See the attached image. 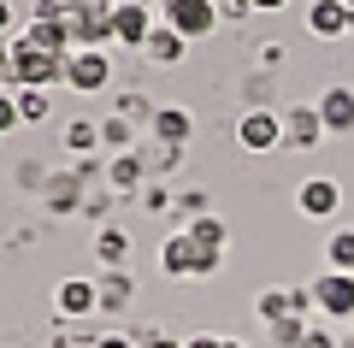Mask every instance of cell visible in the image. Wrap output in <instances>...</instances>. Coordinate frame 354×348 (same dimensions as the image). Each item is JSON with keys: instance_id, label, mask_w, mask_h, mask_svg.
<instances>
[{"instance_id": "obj_1", "label": "cell", "mask_w": 354, "mask_h": 348, "mask_svg": "<svg viewBox=\"0 0 354 348\" xmlns=\"http://www.w3.org/2000/svg\"><path fill=\"white\" fill-rule=\"evenodd\" d=\"M218 260H225V254L201 248L189 230H177V237H165V242H160V272H165V277H213V272H218Z\"/></svg>"}, {"instance_id": "obj_2", "label": "cell", "mask_w": 354, "mask_h": 348, "mask_svg": "<svg viewBox=\"0 0 354 348\" xmlns=\"http://www.w3.org/2000/svg\"><path fill=\"white\" fill-rule=\"evenodd\" d=\"M65 36H71V53L113 48V0H106V6H83V0H77L71 12H65Z\"/></svg>"}, {"instance_id": "obj_3", "label": "cell", "mask_w": 354, "mask_h": 348, "mask_svg": "<svg viewBox=\"0 0 354 348\" xmlns=\"http://www.w3.org/2000/svg\"><path fill=\"white\" fill-rule=\"evenodd\" d=\"M236 148H242V154H272V148H283V112L248 107V112L236 118Z\"/></svg>"}, {"instance_id": "obj_4", "label": "cell", "mask_w": 354, "mask_h": 348, "mask_svg": "<svg viewBox=\"0 0 354 348\" xmlns=\"http://www.w3.org/2000/svg\"><path fill=\"white\" fill-rule=\"evenodd\" d=\"M53 83H65V59L36 53L12 36V89H53Z\"/></svg>"}, {"instance_id": "obj_5", "label": "cell", "mask_w": 354, "mask_h": 348, "mask_svg": "<svg viewBox=\"0 0 354 348\" xmlns=\"http://www.w3.org/2000/svg\"><path fill=\"white\" fill-rule=\"evenodd\" d=\"M160 18L177 30V36L201 42V36L218 30V0H160Z\"/></svg>"}, {"instance_id": "obj_6", "label": "cell", "mask_w": 354, "mask_h": 348, "mask_svg": "<svg viewBox=\"0 0 354 348\" xmlns=\"http://www.w3.org/2000/svg\"><path fill=\"white\" fill-rule=\"evenodd\" d=\"M113 83V53L106 48H83L65 59V89H77V95H101V89Z\"/></svg>"}, {"instance_id": "obj_7", "label": "cell", "mask_w": 354, "mask_h": 348, "mask_svg": "<svg viewBox=\"0 0 354 348\" xmlns=\"http://www.w3.org/2000/svg\"><path fill=\"white\" fill-rule=\"evenodd\" d=\"M83 183L88 177L77 172H48V183H41V207L53 212V219H71V212H83Z\"/></svg>"}, {"instance_id": "obj_8", "label": "cell", "mask_w": 354, "mask_h": 348, "mask_svg": "<svg viewBox=\"0 0 354 348\" xmlns=\"http://www.w3.org/2000/svg\"><path fill=\"white\" fill-rule=\"evenodd\" d=\"M313 307L325 313V319H354V272H319Z\"/></svg>"}, {"instance_id": "obj_9", "label": "cell", "mask_w": 354, "mask_h": 348, "mask_svg": "<svg viewBox=\"0 0 354 348\" xmlns=\"http://www.w3.org/2000/svg\"><path fill=\"white\" fill-rule=\"evenodd\" d=\"M330 130H325V118H319V107L307 100V107H290L283 112V148H295V154H307V148H319Z\"/></svg>"}, {"instance_id": "obj_10", "label": "cell", "mask_w": 354, "mask_h": 348, "mask_svg": "<svg viewBox=\"0 0 354 348\" xmlns=\"http://www.w3.org/2000/svg\"><path fill=\"white\" fill-rule=\"evenodd\" d=\"M295 207H301V219H337L342 212V183L337 177H307L295 189Z\"/></svg>"}, {"instance_id": "obj_11", "label": "cell", "mask_w": 354, "mask_h": 348, "mask_svg": "<svg viewBox=\"0 0 354 348\" xmlns=\"http://www.w3.org/2000/svg\"><path fill=\"white\" fill-rule=\"evenodd\" d=\"M106 189H113V195H142V189H148V154L142 148L113 154V160H106Z\"/></svg>"}, {"instance_id": "obj_12", "label": "cell", "mask_w": 354, "mask_h": 348, "mask_svg": "<svg viewBox=\"0 0 354 348\" xmlns=\"http://www.w3.org/2000/svg\"><path fill=\"white\" fill-rule=\"evenodd\" d=\"M53 307H59V319H88V313H101V289H95V277H65L59 289H53Z\"/></svg>"}, {"instance_id": "obj_13", "label": "cell", "mask_w": 354, "mask_h": 348, "mask_svg": "<svg viewBox=\"0 0 354 348\" xmlns=\"http://www.w3.org/2000/svg\"><path fill=\"white\" fill-rule=\"evenodd\" d=\"M313 107H319V118H325L330 136H354V89L348 83H330Z\"/></svg>"}, {"instance_id": "obj_14", "label": "cell", "mask_w": 354, "mask_h": 348, "mask_svg": "<svg viewBox=\"0 0 354 348\" xmlns=\"http://www.w3.org/2000/svg\"><path fill=\"white\" fill-rule=\"evenodd\" d=\"M24 48L36 53H53V59H71V36H65V24H48V18H24V24L12 30Z\"/></svg>"}, {"instance_id": "obj_15", "label": "cell", "mask_w": 354, "mask_h": 348, "mask_svg": "<svg viewBox=\"0 0 354 348\" xmlns=\"http://www.w3.org/2000/svg\"><path fill=\"white\" fill-rule=\"evenodd\" d=\"M348 24H354V6H348V0H313V6H307V30H313L319 42L348 36Z\"/></svg>"}, {"instance_id": "obj_16", "label": "cell", "mask_w": 354, "mask_h": 348, "mask_svg": "<svg viewBox=\"0 0 354 348\" xmlns=\"http://www.w3.org/2000/svg\"><path fill=\"white\" fill-rule=\"evenodd\" d=\"M153 24H160L153 6H113V42H118V48H136L142 53V42H148Z\"/></svg>"}, {"instance_id": "obj_17", "label": "cell", "mask_w": 354, "mask_h": 348, "mask_svg": "<svg viewBox=\"0 0 354 348\" xmlns=\"http://www.w3.org/2000/svg\"><path fill=\"white\" fill-rule=\"evenodd\" d=\"M183 53H189V36H177L165 18L148 30V42H142V59H148V65H177Z\"/></svg>"}, {"instance_id": "obj_18", "label": "cell", "mask_w": 354, "mask_h": 348, "mask_svg": "<svg viewBox=\"0 0 354 348\" xmlns=\"http://www.w3.org/2000/svg\"><path fill=\"white\" fill-rule=\"evenodd\" d=\"M153 142H165V148H183V142L195 136V118H189V107H153Z\"/></svg>"}, {"instance_id": "obj_19", "label": "cell", "mask_w": 354, "mask_h": 348, "mask_svg": "<svg viewBox=\"0 0 354 348\" xmlns=\"http://www.w3.org/2000/svg\"><path fill=\"white\" fill-rule=\"evenodd\" d=\"M95 289H101V313H124V307H130V295H136V284H130L124 266L101 272V277H95Z\"/></svg>"}, {"instance_id": "obj_20", "label": "cell", "mask_w": 354, "mask_h": 348, "mask_svg": "<svg viewBox=\"0 0 354 348\" xmlns=\"http://www.w3.org/2000/svg\"><path fill=\"white\" fill-rule=\"evenodd\" d=\"M95 260H101L106 272L130 260V237H124V224H101V230H95Z\"/></svg>"}, {"instance_id": "obj_21", "label": "cell", "mask_w": 354, "mask_h": 348, "mask_svg": "<svg viewBox=\"0 0 354 348\" xmlns=\"http://www.w3.org/2000/svg\"><path fill=\"white\" fill-rule=\"evenodd\" d=\"M183 230H189V237L201 242V248H213V254H225V242H230V224L218 219V212H201V219H189Z\"/></svg>"}, {"instance_id": "obj_22", "label": "cell", "mask_w": 354, "mask_h": 348, "mask_svg": "<svg viewBox=\"0 0 354 348\" xmlns=\"http://www.w3.org/2000/svg\"><path fill=\"white\" fill-rule=\"evenodd\" d=\"M65 148H71L77 154V160H88V154H95V148H101V125H95V118H71V125H65Z\"/></svg>"}, {"instance_id": "obj_23", "label": "cell", "mask_w": 354, "mask_h": 348, "mask_svg": "<svg viewBox=\"0 0 354 348\" xmlns=\"http://www.w3.org/2000/svg\"><path fill=\"white\" fill-rule=\"evenodd\" d=\"M325 272H354V230H330V242H325Z\"/></svg>"}, {"instance_id": "obj_24", "label": "cell", "mask_w": 354, "mask_h": 348, "mask_svg": "<svg viewBox=\"0 0 354 348\" xmlns=\"http://www.w3.org/2000/svg\"><path fill=\"white\" fill-rule=\"evenodd\" d=\"M48 112H53V95H48V89H18V118H24V125H41Z\"/></svg>"}, {"instance_id": "obj_25", "label": "cell", "mask_w": 354, "mask_h": 348, "mask_svg": "<svg viewBox=\"0 0 354 348\" xmlns=\"http://www.w3.org/2000/svg\"><path fill=\"white\" fill-rule=\"evenodd\" d=\"M254 313H260L266 324H278V319H290V313H295V301H290V289H266V295L254 301Z\"/></svg>"}, {"instance_id": "obj_26", "label": "cell", "mask_w": 354, "mask_h": 348, "mask_svg": "<svg viewBox=\"0 0 354 348\" xmlns=\"http://www.w3.org/2000/svg\"><path fill=\"white\" fill-rule=\"evenodd\" d=\"M118 118H130V125H153V100L142 95V89H124V95H118Z\"/></svg>"}, {"instance_id": "obj_27", "label": "cell", "mask_w": 354, "mask_h": 348, "mask_svg": "<svg viewBox=\"0 0 354 348\" xmlns=\"http://www.w3.org/2000/svg\"><path fill=\"white\" fill-rule=\"evenodd\" d=\"M266 331H272V342H278V348H301V336L313 331V324H307L301 313H290V319H278V324H266Z\"/></svg>"}, {"instance_id": "obj_28", "label": "cell", "mask_w": 354, "mask_h": 348, "mask_svg": "<svg viewBox=\"0 0 354 348\" xmlns=\"http://www.w3.org/2000/svg\"><path fill=\"white\" fill-rule=\"evenodd\" d=\"M130 136H136V125H130V118H101V148H113V154H124L130 148Z\"/></svg>"}, {"instance_id": "obj_29", "label": "cell", "mask_w": 354, "mask_h": 348, "mask_svg": "<svg viewBox=\"0 0 354 348\" xmlns=\"http://www.w3.org/2000/svg\"><path fill=\"white\" fill-rule=\"evenodd\" d=\"M177 165H183V148H165V142H153V154H148V172H177Z\"/></svg>"}, {"instance_id": "obj_30", "label": "cell", "mask_w": 354, "mask_h": 348, "mask_svg": "<svg viewBox=\"0 0 354 348\" xmlns=\"http://www.w3.org/2000/svg\"><path fill=\"white\" fill-rule=\"evenodd\" d=\"M24 118H18V89H0V136L6 130H18Z\"/></svg>"}, {"instance_id": "obj_31", "label": "cell", "mask_w": 354, "mask_h": 348, "mask_svg": "<svg viewBox=\"0 0 354 348\" xmlns=\"http://www.w3.org/2000/svg\"><path fill=\"white\" fill-rule=\"evenodd\" d=\"M142 207H148V212H165V207H171V189H165V183H148V189H142Z\"/></svg>"}, {"instance_id": "obj_32", "label": "cell", "mask_w": 354, "mask_h": 348, "mask_svg": "<svg viewBox=\"0 0 354 348\" xmlns=\"http://www.w3.org/2000/svg\"><path fill=\"white\" fill-rule=\"evenodd\" d=\"M136 348H183V342H177V336H165V331H142Z\"/></svg>"}, {"instance_id": "obj_33", "label": "cell", "mask_w": 354, "mask_h": 348, "mask_svg": "<svg viewBox=\"0 0 354 348\" xmlns=\"http://www.w3.org/2000/svg\"><path fill=\"white\" fill-rule=\"evenodd\" d=\"M12 83V36H0V89Z\"/></svg>"}, {"instance_id": "obj_34", "label": "cell", "mask_w": 354, "mask_h": 348, "mask_svg": "<svg viewBox=\"0 0 354 348\" xmlns=\"http://www.w3.org/2000/svg\"><path fill=\"white\" fill-rule=\"evenodd\" d=\"M301 348H337V336H330V331H325V324H313V331H307V336H301Z\"/></svg>"}, {"instance_id": "obj_35", "label": "cell", "mask_w": 354, "mask_h": 348, "mask_svg": "<svg viewBox=\"0 0 354 348\" xmlns=\"http://www.w3.org/2000/svg\"><path fill=\"white\" fill-rule=\"evenodd\" d=\"M254 0H218V18H248Z\"/></svg>"}, {"instance_id": "obj_36", "label": "cell", "mask_w": 354, "mask_h": 348, "mask_svg": "<svg viewBox=\"0 0 354 348\" xmlns=\"http://www.w3.org/2000/svg\"><path fill=\"white\" fill-rule=\"evenodd\" d=\"M177 207H183V212H189V219H201V212H207V195H201V189H189V195H183V201H177Z\"/></svg>"}, {"instance_id": "obj_37", "label": "cell", "mask_w": 354, "mask_h": 348, "mask_svg": "<svg viewBox=\"0 0 354 348\" xmlns=\"http://www.w3.org/2000/svg\"><path fill=\"white\" fill-rule=\"evenodd\" d=\"M260 65H266V71H272V65H283V42H266V48H260Z\"/></svg>"}, {"instance_id": "obj_38", "label": "cell", "mask_w": 354, "mask_h": 348, "mask_svg": "<svg viewBox=\"0 0 354 348\" xmlns=\"http://www.w3.org/2000/svg\"><path fill=\"white\" fill-rule=\"evenodd\" d=\"M18 24H24V18H18V12H12V6H6V0H0V36H12V30H18Z\"/></svg>"}, {"instance_id": "obj_39", "label": "cell", "mask_w": 354, "mask_h": 348, "mask_svg": "<svg viewBox=\"0 0 354 348\" xmlns=\"http://www.w3.org/2000/svg\"><path fill=\"white\" fill-rule=\"evenodd\" d=\"M218 342H225V336H189L183 348H218Z\"/></svg>"}, {"instance_id": "obj_40", "label": "cell", "mask_w": 354, "mask_h": 348, "mask_svg": "<svg viewBox=\"0 0 354 348\" xmlns=\"http://www.w3.org/2000/svg\"><path fill=\"white\" fill-rule=\"evenodd\" d=\"M290 0H254V12H283Z\"/></svg>"}, {"instance_id": "obj_41", "label": "cell", "mask_w": 354, "mask_h": 348, "mask_svg": "<svg viewBox=\"0 0 354 348\" xmlns=\"http://www.w3.org/2000/svg\"><path fill=\"white\" fill-rule=\"evenodd\" d=\"M113 6H153V0H113Z\"/></svg>"}, {"instance_id": "obj_42", "label": "cell", "mask_w": 354, "mask_h": 348, "mask_svg": "<svg viewBox=\"0 0 354 348\" xmlns=\"http://www.w3.org/2000/svg\"><path fill=\"white\" fill-rule=\"evenodd\" d=\"M218 348H242V342H236V336H225V342H218Z\"/></svg>"}, {"instance_id": "obj_43", "label": "cell", "mask_w": 354, "mask_h": 348, "mask_svg": "<svg viewBox=\"0 0 354 348\" xmlns=\"http://www.w3.org/2000/svg\"><path fill=\"white\" fill-rule=\"evenodd\" d=\"M83 6H106V0H83Z\"/></svg>"}, {"instance_id": "obj_44", "label": "cell", "mask_w": 354, "mask_h": 348, "mask_svg": "<svg viewBox=\"0 0 354 348\" xmlns=\"http://www.w3.org/2000/svg\"><path fill=\"white\" fill-rule=\"evenodd\" d=\"M348 36H354V24H348Z\"/></svg>"}, {"instance_id": "obj_45", "label": "cell", "mask_w": 354, "mask_h": 348, "mask_svg": "<svg viewBox=\"0 0 354 348\" xmlns=\"http://www.w3.org/2000/svg\"><path fill=\"white\" fill-rule=\"evenodd\" d=\"M348 6H354V0H348Z\"/></svg>"}]
</instances>
